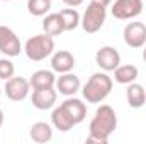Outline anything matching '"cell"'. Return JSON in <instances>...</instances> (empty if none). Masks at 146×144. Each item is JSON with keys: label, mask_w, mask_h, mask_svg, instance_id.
<instances>
[{"label": "cell", "mask_w": 146, "mask_h": 144, "mask_svg": "<svg viewBox=\"0 0 146 144\" xmlns=\"http://www.w3.org/2000/svg\"><path fill=\"white\" fill-rule=\"evenodd\" d=\"M117 127V115L110 105H100L88 126V144H107L110 134Z\"/></svg>", "instance_id": "obj_1"}, {"label": "cell", "mask_w": 146, "mask_h": 144, "mask_svg": "<svg viewBox=\"0 0 146 144\" xmlns=\"http://www.w3.org/2000/svg\"><path fill=\"white\" fill-rule=\"evenodd\" d=\"M110 92H112V78L107 75V71L94 73L82 88V95L88 104L104 102L110 95Z\"/></svg>", "instance_id": "obj_2"}, {"label": "cell", "mask_w": 146, "mask_h": 144, "mask_svg": "<svg viewBox=\"0 0 146 144\" xmlns=\"http://www.w3.org/2000/svg\"><path fill=\"white\" fill-rule=\"evenodd\" d=\"M24 53L31 61L39 63V61L46 59L48 56H51L54 53V39H53V36H48L46 32L44 34H36V36L29 37L26 41Z\"/></svg>", "instance_id": "obj_3"}, {"label": "cell", "mask_w": 146, "mask_h": 144, "mask_svg": "<svg viewBox=\"0 0 146 144\" xmlns=\"http://www.w3.org/2000/svg\"><path fill=\"white\" fill-rule=\"evenodd\" d=\"M107 19V7L99 3V2H90L82 15V29L87 32V34H95L102 29L104 22Z\"/></svg>", "instance_id": "obj_4"}, {"label": "cell", "mask_w": 146, "mask_h": 144, "mask_svg": "<svg viewBox=\"0 0 146 144\" xmlns=\"http://www.w3.org/2000/svg\"><path fill=\"white\" fill-rule=\"evenodd\" d=\"M110 12L119 20L136 19L143 12V0H115Z\"/></svg>", "instance_id": "obj_5"}, {"label": "cell", "mask_w": 146, "mask_h": 144, "mask_svg": "<svg viewBox=\"0 0 146 144\" xmlns=\"http://www.w3.org/2000/svg\"><path fill=\"white\" fill-rule=\"evenodd\" d=\"M22 44L19 36L7 26H0V53L7 58L19 56L22 53Z\"/></svg>", "instance_id": "obj_6"}, {"label": "cell", "mask_w": 146, "mask_h": 144, "mask_svg": "<svg viewBox=\"0 0 146 144\" xmlns=\"http://www.w3.org/2000/svg\"><path fill=\"white\" fill-rule=\"evenodd\" d=\"M31 83L22 76H12L5 81V95L12 102H22L29 97Z\"/></svg>", "instance_id": "obj_7"}, {"label": "cell", "mask_w": 146, "mask_h": 144, "mask_svg": "<svg viewBox=\"0 0 146 144\" xmlns=\"http://www.w3.org/2000/svg\"><path fill=\"white\" fill-rule=\"evenodd\" d=\"M122 37L129 48L139 49L146 44V26L143 22H129L122 31Z\"/></svg>", "instance_id": "obj_8"}, {"label": "cell", "mask_w": 146, "mask_h": 144, "mask_svg": "<svg viewBox=\"0 0 146 144\" xmlns=\"http://www.w3.org/2000/svg\"><path fill=\"white\" fill-rule=\"evenodd\" d=\"M95 63L102 71H114L121 65V54L115 48L104 46L95 53Z\"/></svg>", "instance_id": "obj_9"}, {"label": "cell", "mask_w": 146, "mask_h": 144, "mask_svg": "<svg viewBox=\"0 0 146 144\" xmlns=\"http://www.w3.org/2000/svg\"><path fill=\"white\" fill-rule=\"evenodd\" d=\"M60 107L65 110V114L72 119L75 126L82 124L85 120V117H87V105L83 104V100L75 98V95L73 97H66V100L63 104H60Z\"/></svg>", "instance_id": "obj_10"}, {"label": "cell", "mask_w": 146, "mask_h": 144, "mask_svg": "<svg viewBox=\"0 0 146 144\" xmlns=\"http://www.w3.org/2000/svg\"><path fill=\"white\" fill-rule=\"evenodd\" d=\"M56 92L65 95V97H73L80 88H82V83H80V78L76 75H73L72 71L68 73H61L58 78H56Z\"/></svg>", "instance_id": "obj_11"}, {"label": "cell", "mask_w": 146, "mask_h": 144, "mask_svg": "<svg viewBox=\"0 0 146 144\" xmlns=\"http://www.w3.org/2000/svg\"><path fill=\"white\" fill-rule=\"evenodd\" d=\"M76 61H75V56H73L70 51L66 49H60L56 53H53L51 56V70L54 73H68L75 68Z\"/></svg>", "instance_id": "obj_12"}, {"label": "cell", "mask_w": 146, "mask_h": 144, "mask_svg": "<svg viewBox=\"0 0 146 144\" xmlns=\"http://www.w3.org/2000/svg\"><path fill=\"white\" fill-rule=\"evenodd\" d=\"M58 98V92L54 88H42V90H34L31 102L33 107H36L37 110H49L54 107Z\"/></svg>", "instance_id": "obj_13"}, {"label": "cell", "mask_w": 146, "mask_h": 144, "mask_svg": "<svg viewBox=\"0 0 146 144\" xmlns=\"http://www.w3.org/2000/svg\"><path fill=\"white\" fill-rule=\"evenodd\" d=\"M31 88L33 90H42V88H54L56 85V76L53 70H37L33 73L31 80Z\"/></svg>", "instance_id": "obj_14"}, {"label": "cell", "mask_w": 146, "mask_h": 144, "mask_svg": "<svg viewBox=\"0 0 146 144\" xmlns=\"http://www.w3.org/2000/svg\"><path fill=\"white\" fill-rule=\"evenodd\" d=\"M126 95H127V105L131 108H141L145 107L146 104V88L139 83H129L127 85V90H126Z\"/></svg>", "instance_id": "obj_15"}, {"label": "cell", "mask_w": 146, "mask_h": 144, "mask_svg": "<svg viewBox=\"0 0 146 144\" xmlns=\"http://www.w3.org/2000/svg\"><path fill=\"white\" fill-rule=\"evenodd\" d=\"M42 31H44L48 36H53V37L66 32L60 12H58V14H46V15H44V19H42Z\"/></svg>", "instance_id": "obj_16"}, {"label": "cell", "mask_w": 146, "mask_h": 144, "mask_svg": "<svg viewBox=\"0 0 146 144\" xmlns=\"http://www.w3.org/2000/svg\"><path fill=\"white\" fill-rule=\"evenodd\" d=\"M29 136H31V139L37 144L49 143V141L53 139V127H51L48 122H36V124L31 126Z\"/></svg>", "instance_id": "obj_17"}, {"label": "cell", "mask_w": 146, "mask_h": 144, "mask_svg": "<svg viewBox=\"0 0 146 144\" xmlns=\"http://www.w3.org/2000/svg\"><path fill=\"white\" fill-rule=\"evenodd\" d=\"M138 76H139V71L134 65H119L114 70V80L121 85H129L136 81Z\"/></svg>", "instance_id": "obj_18"}, {"label": "cell", "mask_w": 146, "mask_h": 144, "mask_svg": "<svg viewBox=\"0 0 146 144\" xmlns=\"http://www.w3.org/2000/svg\"><path fill=\"white\" fill-rule=\"evenodd\" d=\"M51 124L60 132H68V131H72L73 127H75L73 120L65 114V110L61 107H56L53 110V114H51Z\"/></svg>", "instance_id": "obj_19"}, {"label": "cell", "mask_w": 146, "mask_h": 144, "mask_svg": "<svg viewBox=\"0 0 146 144\" xmlns=\"http://www.w3.org/2000/svg\"><path fill=\"white\" fill-rule=\"evenodd\" d=\"M60 15H61V19H63L65 31H75V29L80 26V22H82V15H80L78 10L73 9V7L72 9H65V10H61Z\"/></svg>", "instance_id": "obj_20"}, {"label": "cell", "mask_w": 146, "mask_h": 144, "mask_svg": "<svg viewBox=\"0 0 146 144\" xmlns=\"http://www.w3.org/2000/svg\"><path fill=\"white\" fill-rule=\"evenodd\" d=\"M27 10L34 17H44L51 10V0H27Z\"/></svg>", "instance_id": "obj_21"}, {"label": "cell", "mask_w": 146, "mask_h": 144, "mask_svg": "<svg viewBox=\"0 0 146 144\" xmlns=\"http://www.w3.org/2000/svg\"><path fill=\"white\" fill-rule=\"evenodd\" d=\"M15 73V66L9 58H0V80H9Z\"/></svg>", "instance_id": "obj_22"}, {"label": "cell", "mask_w": 146, "mask_h": 144, "mask_svg": "<svg viewBox=\"0 0 146 144\" xmlns=\"http://www.w3.org/2000/svg\"><path fill=\"white\" fill-rule=\"evenodd\" d=\"M63 2H65V3H66V5H68V7H73V9H75V7H78V5H82V3H83V0H63Z\"/></svg>", "instance_id": "obj_23"}, {"label": "cell", "mask_w": 146, "mask_h": 144, "mask_svg": "<svg viewBox=\"0 0 146 144\" xmlns=\"http://www.w3.org/2000/svg\"><path fill=\"white\" fill-rule=\"evenodd\" d=\"M94 2H99V3H102V5H106V7H107L112 0H94Z\"/></svg>", "instance_id": "obj_24"}, {"label": "cell", "mask_w": 146, "mask_h": 144, "mask_svg": "<svg viewBox=\"0 0 146 144\" xmlns=\"http://www.w3.org/2000/svg\"><path fill=\"white\" fill-rule=\"evenodd\" d=\"M3 119H5V117H3V110L0 108V127L3 126Z\"/></svg>", "instance_id": "obj_25"}, {"label": "cell", "mask_w": 146, "mask_h": 144, "mask_svg": "<svg viewBox=\"0 0 146 144\" xmlns=\"http://www.w3.org/2000/svg\"><path fill=\"white\" fill-rule=\"evenodd\" d=\"M143 59H145V63H146V44L143 46Z\"/></svg>", "instance_id": "obj_26"}, {"label": "cell", "mask_w": 146, "mask_h": 144, "mask_svg": "<svg viewBox=\"0 0 146 144\" xmlns=\"http://www.w3.org/2000/svg\"><path fill=\"white\" fill-rule=\"evenodd\" d=\"M0 95H2V87H0Z\"/></svg>", "instance_id": "obj_27"}, {"label": "cell", "mask_w": 146, "mask_h": 144, "mask_svg": "<svg viewBox=\"0 0 146 144\" xmlns=\"http://www.w3.org/2000/svg\"><path fill=\"white\" fill-rule=\"evenodd\" d=\"M3 2H10V0H3Z\"/></svg>", "instance_id": "obj_28"}]
</instances>
